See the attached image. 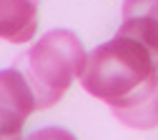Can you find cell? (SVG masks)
Masks as SVG:
<instances>
[{"label":"cell","mask_w":158,"mask_h":140,"mask_svg":"<svg viewBox=\"0 0 158 140\" xmlns=\"http://www.w3.org/2000/svg\"><path fill=\"white\" fill-rule=\"evenodd\" d=\"M88 53L73 30L53 28L43 33L35 43L15 60L25 80L30 83L38 110H48L63 100L75 78H81Z\"/></svg>","instance_id":"obj_1"},{"label":"cell","mask_w":158,"mask_h":140,"mask_svg":"<svg viewBox=\"0 0 158 140\" xmlns=\"http://www.w3.org/2000/svg\"><path fill=\"white\" fill-rule=\"evenodd\" d=\"M158 73L151 53L138 40L115 33L108 43L88 53L81 73V85L88 95L103 100L110 108L138 90L148 78Z\"/></svg>","instance_id":"obj_2"},{"label":"cell","mask_w":158,"mask_h":140,"mask_svg":"<svg viewBox=\"0 0 158 140\" xmlns=\"http://www.w3.org/2000/svg\"><path fill=\"white\" fill-rule=\"evenodd\" d=\"M38 110V100L18 65L0 70V138H20L23 125Z\"/></svg>","instance_id":"obj_3"},{"label":"cell","mask_w":158,"mask_h":140,"mask_svg":"<svg viewBox=\"0 0 158 140\" xmlns=\"http://www.w3.org/2000/svg\"><path fill=\"white\" fill-rule=\"evenodd\" d=\"M115 120L133 130H153L158 128V73L133 90L126 100L110 105Z\"/></svg>","instance_id":"obj_4"},{"label":"cell","mask_w":158,"mask_h":140,"mask_svg":"<svg viewBox=\"0 0 158 140\" xmlns=\"http://www.w3.org/2000/svg\"><path fill=\"white\" fill-rule=\"evenodd\" d=\"M121 15L123 23L118 33L138 40L158 68V0H126Z\"/></svg>","instance_id":"obj_5"},{"label":"cell","mask_w":158,"mask_h":140,"mask_svg":"<svg viewBox=\"0 0 158 140\" xmlns=\"http://www.w3.org/2000/svg\"><path fill=\"white\" fill-rule=\"evenodd\" d=\"M38 33V0H0V40L30 43Z\"/></svg>","instance_id":"obj_6"},{"label":"cell","mask_w":158,"mask_h":140,"mask_svg":"<svg viewBox=\"0 0 158 140\" xmlns=\"http://www.w3.org/2000/svg\"><path fill=\"white\" fill-rule=\"evenodd\" d=\"M25 140H78L68 128H60V125H45L40 130L30 133Z\"/></svg>","instance_id":"obj_7"},{"label":"cell","mask_w":158,"mask_h":140,"mask_svg":"<svg viewBox=\"0 0 158 140\" xmlns=\"http://www.w3.org/2000/svg\"><path fill=\"white\" fill-rule=\"evenodd\" d=\"M0 140H20V138H0Z\"/></svg>","instance_id":"obj_8"}]
</instances>
